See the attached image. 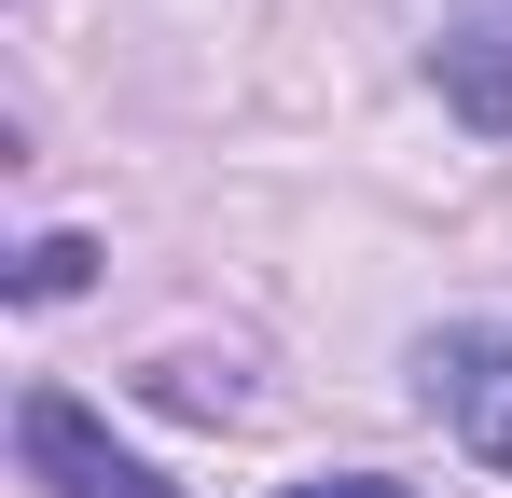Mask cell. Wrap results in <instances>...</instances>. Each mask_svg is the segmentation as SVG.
<instances>
[{
  "instance_id": "6da1fadb",
  "label": "cell",
  "mask_w": 512,
  "mask_h": 498,
  "mask_svg": "<svg viewBox=\"0 0 512 498\" xmlns=\"http://www.w3.org/2000/svg\"><path fill=\"white\" fill-rule=\"evenodd\" d=\"M14 457H28V485H42V498H180L167 471L125 457L70 388H28V402H14Z\"/></svg>"
},
{
  "instance_id": "7a4b0ae2",
  "label": "cell",
  "mask_w": 512,
  "mask_h": 498,
  "mask_svg": "<svg viewBox=\"0 0 512 498\" xmlns=\"http://www.w3.org/2000/svg\"><path fill=\"white\" fill-rule=\"evenodd\" d=\"M416 388H429V415H443L485 471H512V332L499 319L429 332V346H416Z\"/></svg>"
},
{
  "instance_id": "3957f363",
  "label": "cell",
  "mask_w": 512,
  "mask_h": 498,
  "mask_svg": "<svg viewBox=\"0 0 512 498\" xmlns=\"http://www.w3.org/2000/svg\"><path fill=\"white\" fill-rule=\"evenodd\" d=\"M429 83H443L457 125L512 139V0H443V28H429Z\"/></svg>"
},
{
  "instance_id": "277c9868",
  "label": "cell",
  "mask_w": 512,
  "mask_h": 498,
  "mask_svg": "<svg viewBox=\"0 0 512 498\" xmlns=\"http://www.w3.org/2000/svg\"><path fill=\"white\" fill-rule=\"evenodd\" d=\"M84 277H97V249H84V236H28V249H14V305H70Z\"/></svg>"
},
{
  "instance_id": "5b68a950",
  "label": "cell",
  "mask_w": 512,
  "mask_h": 498,
  "mask_svg": "<svg viewBox=\"0 0 512 498\" xmlns=\"http://www.w3.org/2000/svg\"><path fill=\"white\" fill-rule=\"evenodd\" d=\"M277 498H416V485H388V471H305V485H277Z\"/></svg>"
}]
</instances>
